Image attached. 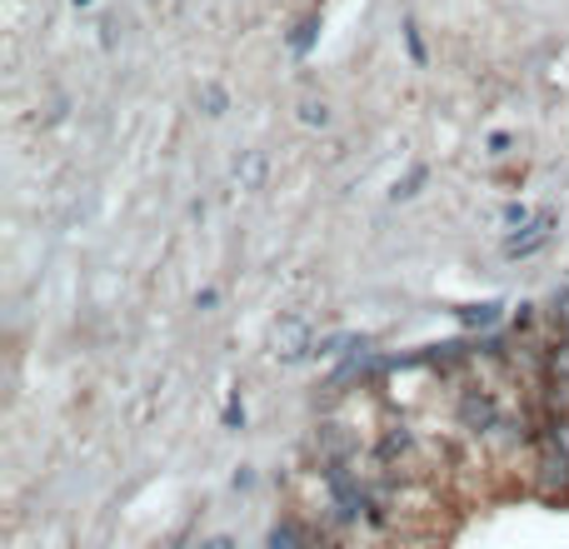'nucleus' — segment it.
<instances>
[{"mask_svg": "<svg viewBox=\"0 0 569 549\" xmlns=\"http://www.w3.org/2000/svg\"><path fill=\"white\" fill-rule=\"evenodd\" d=\"M200 110H205V115H225V110H230L225 85H205V90H200Z\"/></svg>", "mask_w": 569, "mask_h": 549, "instance_id": "6e6552de", "label": "nucleus"}, {"mask_svg": "<svg viewBox=\"0 0 569 549\" xmlns=\"http://www.w3.org/2000/svg\"><path fill=\"white\" fill-rule=\"evenodd\" d=\"M499 220H505V230L515 235V230H525L529 220H535V210H525V205H505V215H499Z\"/></svg>", "mask_w": 569, "mask_h": 549, "instance_id": "f8f14e48", "label": "nucleus"}, {"mask_svg": "<svg viewBox=\"0 0 569 549\" xmlns=\"http://www.w3.org/2000/svg\"><path fill=\"white\" fill-rule=\"evenodd\" d=\"M425 180H429V170H425V165H415V170H409V180H405V185H395V190H389V200H395V205H399V200L419 195V190H425Z\"/></svg>", "mask_w": 569, "mask_h": 549, "instance_id": "9d476101", "label": "nucleus"}, {"mask_svg": "<svg viewBox=\"0 0 569 549\" xmlns=\"http://www.w3.org/2000/svg\"><path fill=\"white\" fill-rule=\"evenodd\" d=\"M70 6H75V10H85V6H90V0H70Z\"/></svg>", "mask_w": 569, "mask_h": 549, "instance_id": "6ab92c4d", "label": "nucleus"}, {"mask_svg": "<svg viewBox=\"0 0 569 549\" xmlns=\"http://www.w3.org/2000/svg\"><path fill=\"white\" fill-rule=\"evenodd\" d=\"M495 319H499V305H465V309H459V325H469V329H475V325H495Z\"/></svg>", "mask_w": 569, "mask_h": 549, "instance_id": "1a4fd4ad", "label": "nucleus"}, {"mask_svg": "<svg viewBox=\"0 0 569 549\" xmlns=\"http://www.w3.org/2000/svg\"><path fill=\"white\" fill-rule=\"evenodd\" d=\"M549 445H559L569 455V419H555V425H549Z\"/></svg>", "mask_w": 569, "mask_h": 549, "instance_id": "dca6fc26", "label": "nucleus"}, {"mask_svg": "<svg viewBox=\"0 0 569 549\" xmlns=\"http://www.w3.org/2000/svg\"><path fill=\"white\" fill-rule=\"evenodd\" d=\"M405 45H409V55H415V65H425V40H419V30H415V20H405Z\"/></svg>", "mask_w": 569, "mask_h": 549, "instance_id": "4468645a", "label": "nucleus"}, {"mask_svg": "<svg viewBox=\"0 0 569 549\" xmlns=\"http://www.w3.org/2000/svg\"><path fill=\"white\" fill-rule=\"evenodd\" d=\"M549 235H555V210H539V220H529L525 230H515V235L505 240V255H509V260L535 255L539 245H549Z\"/></svg>", "mask_w": 569, "mask_h": 549, "instance_id": "f03ea898", "label": "nucleus"}, {"mask_svg": "<svg viewBox=\"0 0 569 549\" xmlns=\"http://www.w3.org/2000/svg\"><path fill=\"white\" fill-rule=\"evenodd\" d=\"M549 369H555V379H569V339L555 349V355H549Z\"/></svg>", "mask_w": 569, "mask_h": 549, "instance_id": "2eb2a0df", "label": "nucleus"}, {"mask_svg": "<svg viewBox=\"0 0 569 549\" xmlns=\"http://www.w3.org/2000/svg\"><path fill=\"white\" fill-rule=\"evenodd\" d=\"M115 16H120V10H100V45H105V50H115V35H120Z\"/></svg>", "mask_w": 569, "mask_h": 549, "instance_id": "ddd939ff", "label": "nucleus"}, {"mask_svg": "<svg viewBox=\"0 0 569 549\" xmlns=\"http://www.w3.org/2000/svg\"><path fill=\"white\" fill-rule=\"evenodd\" d=\"M225 425H230V429L245 425V409H240V399H230V405H225Z\"/></svg>", "mask_w": 569, "mask_h": 549, "instance_id": "f3484780", "label": "nucleus"}, {"mask_svg": "<svg viewBox=\"0 0 569 549\" xmlns=\"http://www.w3.org/2000/svg\"><path fill=\"white\" fill-rule=\"evenodd\" d=\"M295 115H299V125H309V130H319L329 120V110H325V100H315V95H305L295 105Z\"/></svg>", "mask_w": 569, "mask_h": 549, "instance_id": "0eeeda50", "label": "nucleus"}, {"mask_svg": "<svg viewBox=\"0 0 569 549\" xmlns=\"http://www.w3.org/2000/svg\"><path fill=\"white\" fill-rule=\"evenodd\" d=\"M539 489L545 495H569V455L559 445L539 449Z\"/></svg>", "mask_w": 569, "mask_h": 549, "instance_id": "7ed1b4c3", "label": "nucleus"}, {"mask_svg": "<svg viewBox=\"0 0 569 549\" xmlns=\"http://www.w3.org/2000/svg\"><path fill=\"white\" fill-rule=\"evenodd\" d=\"M265 175H270V155H265V150H245V155L235 160V180L245 190H260V185H265Z\"/></svg>", "mask_w": 569, "mask_h": 549, "instance_id": "39448f33", "label": "nucleus"}, {"mask_svg": "<svg viewBox=\"0 0 569 549\" xmlns=\"http://www.w3.org/2000/svg\"><path fill=\"white\" fill-rule=\"evenodd\" d=\"M200 549H235V539H230V535H210V539H200Z\"/></svg>", "mask_w": 569, "mask_h": 549, "instance_id": "a211bd4d", "label": "nucleus"}, {"mask_svg": "<svg viewBox=\"0 0 569 549\" xmlns=\"http://www.w3.org/2000/svg\"><path fill=\"white\" fill-rule=\"evenodd\" d=\"M275 355L285 359V365H295V359L315 355V339H309V325L299 315H285L275 325Z\"/></svg>", "mask_w": 569, "mask_h": 549, "instance_id": "f257e3e1", "label": "nucleus"}, {"mask_svg": "<svg viewBox=\"0 0 569 549\" xmlns=\"http://www.w3.org/2000/svg\"><path fill=\"white\" fill-rule=\"evenodd\" d=\"M315 35H319V16H305L295 26V35H289V55H309V45H315Z\"/></svg>", "mask_w": 569, "mask_h": 549, "instance_id": "423d86ee", "label": "nucleus"}, {"mask_svg": "<svg viewBox=\"0 0 569 549\" xmlns=\"http://www.w3.org/2000/svg\"><path fill=\"white\" fill-rule=\"evenodd\" d=\"M549 309H555V319H559V335L569 339V289H555V295H549Z\"/></svg>", "mask_w": 569, "mask_h": 549, "instance_id": "9b49d317", "label": "nucleus"}, {"mask_svg": "<svg viewBox=\"0 0 569 549\" xmlns=\"http://www.w3.org/2000/svg\"><path fill=\"white\" fill-rule=\"evenodd\" d=\"M459 419H465V429H479V435H485V429H495V399L489 395H479V389H469L465 399H459Z\"/></svg>", "mask_w": 569, "mask_h": 549, "instance_id": "20e7f679", "label": "nucleus"}]
</instances>
